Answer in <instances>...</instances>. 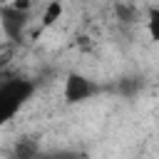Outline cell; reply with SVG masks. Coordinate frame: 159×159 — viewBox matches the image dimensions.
Returning <instances> with one entry per match:
<instances>
[{
	"mask_svg": "<svg viewBox=\"0 0 159 159\" xmlns=\"http://www.w3.org/2000/svg\"><path fill=\"white\" fill-rule=\"evenodd\" d=\"M35 89H37V84L27 77H20V75L0 77V127L7 124L25 107V102L35 94Z\"/></svg>",
	"mask_w": 159,
	"mask_h": 159,
	"instance_id": "1",
	"label": "cell"
},
{
	"mask_svg": "<svg viewBox=\"0 0 159 159\" xmlns=\"http://www.w3.org/2000/svg\"><path fill=\"white\" fill-rule=\"evenodd\" d=\"M97 92H99V84H94L89 77L77 75V72H70V75H67V80H65V89H62L67 104L84 102V99H89V97L97 94Z\"/></svg>",
	"mask_w": 159,
	"mask_h": 159,
	"instance_id": "2",
	"label": "cell"
},
{
	"mask_svg": "<svg viewBox=\"0 0 159 159\" xmlns=\"http://www.w3.org/2000/svg\"><path fill=\"white\" fill-rule=\"evenodd\" d=\"M27 17H30V12H17V10L5 5L2 12H0V27H2L5 37L7 40H20V35L27 25Z\"/></svg>",
	"mask_w": 159,
	"mask_h": 159,
	"instance_id": "3",
	"label": "cell"
},
{
	"mask_svg": "<svg viewBox=\"0 0 159 159\" xmlns=\"http://www.w3.org/2000/svg\"><path fill=\"white\" fill-rule=\"evenodd\" d=\"M12 159H40V144L35 139H17L12 147Z\"/></svg>",
	"mask_w": 159,
	"mask_h": 159,
	"instance_id": "4",
	"label": "cell"
},
{
	"mask_svg": "<svg viewBox=\"0 0 159 159\" xmlns=\"http://www.w3.org/2000/svg\"><path fill=\"white\" fill-rule=\"evenodd\" d=\"M60 15H62V2H60V0H50V2L45 5L42 15H40V27H42V30L52 27V25L60 20Z\"/></svg>",
	"mask_w": 159,
	"mask_h": 159,
	"instance_id": "5",
	"label": "cell"
},
{
	"mask_svg": "<svg viewBox=\"0 0 159 159\" xmlns=\"http://www.w3.org/2000/svg\"><path fill=\"white\" fill-rule=\"evenodd\" d=\"M147 32L154 42H159V7H149L147 10Z\"/></svg>",
	"mask_w": 159,
	"mask_h": 159,
	"instance_id": "6",
	"label": "cell"
},
{
	"mask_svg": "<svg viewBox=\"0 0 159 159\" xmlns=\"http://www.w3.org/2000/svg\"><path fill=\"white\" fill-rule=\"evenodd\" d=\"M47 159H80V154H72V152H57V154H52V157H47Z\"/></svg>",
	"mask_w": 159,
	"mask_h": 159,
	"instance_id": "7",
	"label": "cell"
},
{
	"mask_svg": "<svg viewBox=\"0 0 159 159\" xmlns=\"http://www.w3.org/2000/svg\"><path fill=\"white\" fill-rule=\"evenodd\" d=\"M2 50H5V45H2V42H0V52H2Z\"/></svg>",
	"mask_w": 159,
	"mask_h": 159,
	"instance_id": "8",
	"label": "cell"
},
{
	"mask_svg": "<svg viewBox=\"0 0 159 159\" xmlns=\"http://www.w3.org/2000/svg\"><path fill=\"white\" fill-rule=\"evenodd\" d=\"M0 2H5V5H7V2H10V0H0Z\"/></svg>",
	"mask_w": 159,
	"mask_h": 159,
	"instance_id": "9",
	"label": "cell"
}]
</instances>
